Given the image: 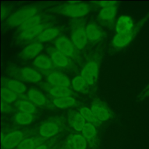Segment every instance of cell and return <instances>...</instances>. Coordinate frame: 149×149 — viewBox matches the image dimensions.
Segmentation results:
<instances>
[{"mask_svg": "<svg viewBox=\"0 0 149 149\" xmlns=\"http://www.w3.org/2000/svg\"><path fill=\"white\" fill-rule=\"evenodd\" d=\"M61 29L58 27H50L44 30L37 37V40L40 42L49 41L58 37L61 33Z\"/></svg>", "mask_w": 149, "mask_h": 149, "instance_id": "7402d4cb", "label": "cell"}, {"mask_svg": "<svg viewBox=\"0 0 149 149\" xmlns=\"http://www.w3.org/2000/svg\"><path fill=\"white\" fill-rule=\"evenodd\" d=\"M1 111L4 113H10L13 111L12 107L10 104H8L3 101H1Z\"/></svg>", "mask_w": 149, "mask_h": 149, "instance_id": "d590c367", "label": "cell"}, {"mask_svg": "<svg viewBox=\"0 0 149 149\" xmlns=\"http://www.w3.org/2000/svg\"><path fill=\"white\" fill-rule=\"evenodd\" d=\"M87 143V140L83 135L73 134L67 137L65 147L66 149H86Z\"/></svg>", "mask_w": 149, "mask_h": 149, "instance_id": "7c38bea8", "label": "cell"}, {"mask_svg": "<svg viewBox=\"0 0 149 149\" xmlns=\"http://www.w3.org/2000/svg\"><path fill=\"white\" fill-rule=\"evenodd\" d=\"M15 106L20 112H23L32 115L36 112V108L35 105L29 100L24 99L18 100L15 102Z\"/></svg>", "mask_w": 149, "mask_h": 149, "instance_id": "484cf974", "label": "cell"}, {"mask_svg": "<svg viewBox=\"0 0 149 149\" xmlns=\"http://www.w3.org/2000/svg\"><path fill=\"white\" fill-rule=\"evenodd\" d=\"M55 48L67 56L73 57L76 55V49L72 41L66 36H61L55 41Z\"/></svg>", "mask_w": 149, "mask_h": 149, "instance_id": "9c48e42d", "label": "cell"}, {"mask_svg": "<svg viewBox=\"0 0 149 149\" xmlns=\"http://www.w3.org/2000/svg\"><path fill=\"white\" fill-rule=\"evenodd\" d=\"M79 112L83 116L84 119L87 121V122L91 123L94 125L97 126H100L102 122L96 118V116L91 111V109L86 107H82L80 108Z\"/></svg>", "mask_w": 149, "mask_h": 149, "instance_id": "f546056e", "label": "cell"}, {"mask_svg": "<svg viewBox=\"0 0 149 149\" xmlns=\"http://www.w3.org/2000/svg\"><path fill=\"white\" fill-rule=\"evenodd\" d=\"M46 29V25L41 23L33 28L19 33L17 38L19 41L28 42L32 40L34 38L37 37L38 36Z\"/></svg>", "mask_w": 149, "mask_h": 149, "instance_id": "9a60e30c", "label": "cell"}, {"mask_svg": "<svg viewBox=\"0 0 149 149\" xmlns=\"http://www.w3.org/2000/svg\"><path fill=\"white\" fill-rule=\"evenodd\" d=\"M71 27V41L73 45L79 49L84 48L88 42L84 22L82 19H76L72 22Z\"/></svg>", "mask_w": 149, "mask_h": 149, "instance_id": "277c9868", "label": "cell"}, {"mask_svg": "<svg viewBox=\"0 0 149 149\" xmlns=\"http://www.w3.org/2000/svg\"><path fill=\"white\" fill-rule=\"evenodd\" d=\"M72 86L73 88L77 92L85 93V90L88 85L81 75L74 77L72 80Z\"/></svg>", "mask_w": 149, "mask_h": 149, "instance_id": "1f68e13d", "label": "cell"}, {"mask_svg": "<svg viewBox=\"0 0 149 149\" xmlns=\"http://www.w3.org/2000/svg\"><path fill=\"white\" fill-rule=\"evenodd\" d=\"M17 97L18 94L15 93L14 91L5 87H3L2 88L1 98L2 101L6 102L8 104H11L15 102Z\"/></svg>", "mask_w": 149, "mask_h": 149, "instance_id": "d6a6232c", "label": "cell"}, {"mask_svg": "<svg viewBox=\"0 0 149 149\" xmlns=\"http://www.w3.org/2000/svg\"><path fill=\"white\" fill-rule=\"evenodd\" d=\"M43 138L42 137L41 138L24 139L15 149H35L37 147L42 144V141L44 140Z\"/></svg>", "mask_w": 149, "mask_h": 149, "instance_id": "cb8c5ba5", "label": "cell"}, {"mask_svg": "<svg viewBox=\"0 0 149 149\" xmlns=\"http://www.w3.org/2000/svg\"><path fill=\"white\" fill-rule=\"evenodd\" d=\"M117 13V5L102 8L98 13L99 20L103 23L112 24Z\"/></svg>", "mask_w": 149, "mask_h": 149, "instance_id": "d6986e66", "label": "cell"}, {"mask_svg": "<svg viewBox=\"0 0 149 149\" xmlns=\"http://www.w3.org/2000/svg\"><path fill=\"white\" fill-rule=\"evenodd\" d=\"M38 10L36 6H29L22 8L11 14L6 20V25L9 27H19L26 20L35 16Z\"/></svg>", "mask_w": 149, "mask_h": 149, "instance_id": "3957f363", "label": "cell"}, {"mask_svg": "<svg viewBox=\"0 0 149 149\" xmlns=\"http://www.w3.org/2000/svg\"><path fill=\"white\" fill-rule=\"evenodd\" d=\"M2 83L3 87L10 89L17 94H23L26 90L24 84L16 79L3 78L2 80Z\"/></svg>", "mask_w": 149, "mask_h": 149, "instance_id": "44dd1931", "label": "cell"}, {"mask_svg": "<svg viewBox=\"0 0 149 149\" xmlns=\"http://www.w3.org/2000/svg\"><path fill=\"white\" fill-rule=\"evenodd\" d=\"M98 65L94 61L87 62L81 71V76L88 85H93L98 75Z\"/></svg>", "mask_w": 149, "mask_h": 149, "instance_id": "8992f818", "label": "cell"}, {"mask_svg": "<svg viewBox=\"0 0 149 149\" xmlns=\"http://www.w3.org/2000/svg\"><path fill=\"white\" fill-rule=\"evenodd\" d=\"M20 77L27 81L38 83L42 80V75L36 70L30 68L24 67L20 70Z\"/></svg>", "mask_w": 149, "mask_h": 149, "instance_id": "ffe728a7", "label": "cell"}, {"mask_svg": "<svg viewBox=\"0 0 149 149\" xmlns=\"http://www.w3.org/2000/svg\"><path fill=\"white\" fill-rule=\"evenodd\" d=\"M95 3H97L98 6L102 7V8L109 7L114 5H116L118 2L113 1H95Z\"/></svg>", "mask_w": 149, "mask_h": 149, "instance_id": "e575fe53", "label": "cell"}, {"mask_svg": "<svg viewBox=\"0 0 149 149\" xmlns=\"http://www.w3.org/2000/svg\"><path fill=\"white\" fill-rule=\"evenodd\" d=\"M64 126L61 118L53 117L44 122L40 126L39 133L44 138L55 136L61 131Z\"/></svg>", "mask_w": 149, "mask_h": 149, "instance_id": "5b68a950", "label": "cell"}, {"mask_svg": "<svg viewBox=\"0 0 149 149\" xmlns=\"http://www.w3.org/2000/svg\"><path fill=\"white\" fill-rule=\"evenodd\" d=\"M91 110L100 121L108 120L112 116V113L108 106L98 99L94 100L91 104Z\"/></svg>", "mask_w": 149, "mask_h": 149, "instance_id": "52a82bcc", "label": "cell"}, {"mask_svg": "<svg viewBox=\"0 0 149 149\" xmlns=\"http://www.w3.org/2000/svg\"><path fill=\"white\" fill-rule=\"evenodd\" d=\"M35 149H48V147L45 144H41L40 146L37 147Z\"/></svg>", "mask_w": 149, "mask_h": 149, "instance_id": "74e56055", "label": "cell"}, {"mask_svg": "<svg viewBox=\"0 0 149 149\" xmlns=\"http://www.w3.org/2000/svg\"><path fill=\"white\" fill-rule=\"evenodd\" d=\"M48 92L55 98H59L66 97H72L73 95L72 91L69 87L52 86L50 87Z\"/></svg>", "mask_w": 149, "mask_h": 149, "instance_id": "d4e9b609", "label": "cell"}, {"mask_svg": "<svg viewBox=\"0 0 149 149\" xmlns=\"http://www.w3.org/2000/svg\"><path fill=\"white\" fill-rule=\"evenodd\" d=\"M68 122L69 125L76 131H81L86 123L80 112L73 109L69 110L68 112Z\"/></svg>", "mask_w": 149, "mask_h": 149, "instance_id": "5bb4252c", "label": "cell"}, {"mask_svg": "<svg viewBox=\"0 0 149 149\" xmlns=\"http://www.w3.org/2000/svg\"><path fill=\"white\" fill-rule=\"evenodd\" d=\"M14 119L15 122L20 125H27L33 122L34 116L32 114L20 111L15 115Z\"/></svg>", "mask_w": 149, "mask_h": 149, "instance_id": "4dcf8cb0", "label": "cell"}, {"mask_svg": "<svg viewBox=\"0 0 149 149\" xmlns=\"http://www.w3.org/2000/svg\"><path fill=\"white\" fill-rule=\"evenodd\" d=\"M47 80L48 83L52 86L69 87L70 84L69 78L65 74L57 71L49 73Z\"/></svg>", "mask_w": 149, "mask_h": 149, "instance_id": "4fadbf2b", "label": "cell"}, {"mask_svg": "<svg viewBox=\"0 0 149 149\" xmlns=\"http://www.w3.org/2000/svg\"><path fill=\"white\" fill-rule=\"evenodd\" d=\"M24 134L20 130L13 131L5 136L2 141L3 149H14L23 140Z\"/></svg>", "mask_w": 149, "mask_h": 149, "instance_id": "30bf717a", "label": "cell"}, {"mask_svg": "<svg viewBox=\"0 0 149 149\" xmlns=\"http://www.w3.org/2000/svg\"><path fill=\"white\" fill-rule=\"evenodd\" d=\"M52 103L55 107L62 109L75 107L77 104V101L72 97L54 98L52 100Z\"/></svg>", "mask_w": 149, "mask_h": 149, "instance_id": "4316f807", "label": "cell"}, {"mask_svg": "<svg viewBox=\"0 0 149 149\" xmlns=\"http://www.w3.org/2000/svg\"><path fill=\"white\" fill-rule=\"evenodd\" d=\"M42 16L40 15H36L35 16L29 18V19L26 20L23 24H22L19 27H18V33L30 29L41 24V23L42 22Z\"/></svg>", "mask_w": 149, "mask_h": 149, "instance_id": "f1b7e54d", "label": "cell"}, {"mask_svg": "<svg viewBox=\"0 0 149 149\" xmlns=\"http://www.w3.org/2000/svg\"><path fill=\"white\" fill-rule=\"evenodd\" d=\"M43 45L41 42H35L24 47L20 52V57L24 60L31 59L37 57L42 50Z\"/></svg>", "mask_w": 149, "mask_h": 149, "instance_id": "ac0fdd59", "label": "cell"}, {"mask_svg": "<svg viewBox=\"0 0 149 149\" xmlns=\"http://www.w3.org/2000/svg\"><path fill=\"white\" fill-rule=\"evenodd\" d=\"M85 31L88 40L91 42H99L104 37L102 29L94 22H89L85 27Z\"/></svg>", "mask_w": 149, "mask_h": 149, "instance_id": "8fae6325", "label": "cell"}, {"mask_svg": "<svg viewBox=\"0 0 149 149\" xmlns=\"http://www.w3.org/2000/svg\"><path fill=\"white\" fill-rule=\"evenodd\" d=\"M135 24L133 19L129 16L122 15L117 20L115 24V30L118 34L126 33L130 31Z\"/></svg>", "mask_w": 149, "mask_h": 149, "instance_id": "e0dca14e", "label": "cell"}, {"mask_svg": "<svg viewBox=\"0 0 149 149\" xmlns=\"http://www.w3.org/2000/svg\"><path fill=\"white\" fill-rule=\"evenodd\" d=\"M33 64L36 68L44 70L51 69L53 67V62L51 59L45 55L37 56L34 59Z\"/></svg>", "mask_w": 149, "mask_h": 149, "instance_id": "603a6c76", "label": "cell"}, {"mask_svg": "<svg viewBox=\"0 0 149 149\" xmlns=\"http://www.w3.org/2000/svg\"><path fill=\"white\" fill-rule=\"evenodd\" d=\"M149 97V84L147 85L137 96L136 102L137 103L141 102Z\"/></svg>", "mask_w": 149, "mask_h": 149, "instance_id": "836d02e7", "label": "cell"}, {"mask_svg": "<svg viewBox=\"0 0 149 149\" xmlns=\"http://www.w3.org/2000/svg\"><path fill=\"white\" fill-rule=\"evenodd\" d=\"M47 52L55 65L60 68H68L72 65L69 58L55 47H48Z\"/></svg>", "mask_w": 149, "mask_h": 149, "instance_id": "ba28073f", "label": "cell"}, {"mask_svg": "<svg viewBox=\"0 0 149 149\" xmlns=\"http://www.w3.org/2000/svg\"><path fill=\"white\" fill-rule=\"evenodd\" d=\"M149 20V11L134 26L129 32L123 34L117 33L112 41V46L116 49H122L127 47L135 38L141 28Z\"/></svg>", "mask_w": 149, "mask_h": 149, "instance_id": "6da1fadb", "label": "cell"}, {"mask_svg": "<svg viewBox=\"0 0 149 149\" xmlns=\"http://www.w3.org/2000/svg\"><path fill=\"white\" fill-rule=\"evenodd\" d=\"M27 97L29 100L34 105L38 107L47 106L49 107L48 104H49L50 102L47 101L45 96L36 88L32 87L28 90Z\"/></svg>", "mask_w": 149, "mask_h": 149, "instance_id": "2e32d148", "label": "cell"}, {"mask_svg": "<svg viewBox=\"0 0 149 149\" xmlns=\"http://www.w3.org/2000/svg\"><path fill=\"white\" fill-rule=\"evenodd\" d=\"M10 9L9 6H1V18L3 19V18L6 17L10 13Z\"/></svg>", "mask_w": 149, "mask_h": 149, "instance_id": "8d00e7d4", "label": "cell"}, {"mask_svg": "<svg viewBox=\"0 0 149 149\" xmlns=\"http://www.w3.org/2000/svg\"><path fill=\"white\" fill-rule=\"evenodd\" d=\"M69 3L55 8V12L73 18H78L86 16L90 11L88 3L79 1H69Z\"/></svg>", "mask_w": 149, "mask_h": 149, "instance_id": "7a4b0ae2", "label": "cell"}, {"mask_svg": "<svg viewBox=\"0 0 149 149\" xmlns=\"http://www.w3.org/2000/svg\"><path fill=\"white\" fill-rule=\"evenodd\" d=\"M82 135L87 142L93 143L97 136V130L95 125L90 122H86L82 130Z\"/></svg>", "mask_w": 149, "mask_h": 149, "instance_id": "83f0119b", "label": "cell"}]
</instances>
